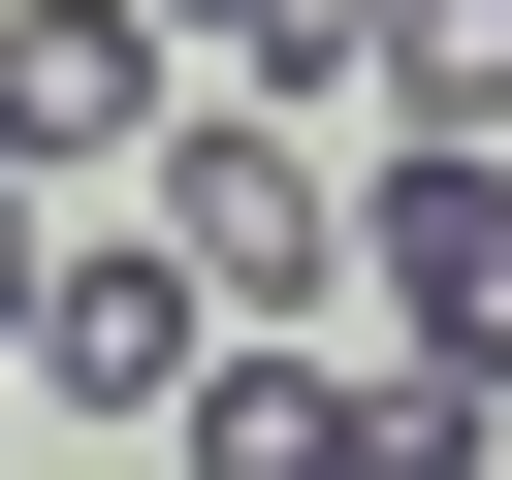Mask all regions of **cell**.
I'll use <instances>...</instances> for the list:
<instances>
[{
	"mask_svg": "<svg viewBox=\"0 0 512 480\" xmlns=\"http://www.w3.org/2000/svg\"><path fill=\"white\" fill-rule=\"evenodd\" d=\"M352 288H384L448 384H512V128H384V160H352Z\"/></svg>",
	"mask_w": 512,
	"mask_h": 480,
	"instance_id": "6da1fadb",
	"label": "cell"
},
{
	"mask_svg": "<svg viewBox=\"0 0 512 480\" xmlns=\"http://www.w3.org/2000/svg\"><path fill=\"white\" fill-rule=\"evenodd\" d=\"M160 224H192V288H224V320L352 288V160H320V96H224V128H160Z\"/></svg>",
	"mask_w": 512,
	"mask_h": 480,
	"instance_id": "7a4b0ae2",
	"label": "cell"
},
{
	"mask_svg": "<svg viewBox=\"0 0 512 480\" xmlns=\"http://www.w3.org/2000/svg\"><path fill=\"white\" fill-rule=\"evenodd\" d=\"M32 416H192V352H224V288H192V224H96V256H32Z\"/></svg>",
	"mask_w": 512,
	"mask_h": 480,
	"instance_id": "3957f363",
	"label": "cell"
},
{
	"mask_svg": "<svg viewBox=\"0 0 512 480\" xmlns=\"http://www.w3.org/2000/svg\"><path fill=\"white\" fill-rule=\"evenodd\" d=\"M0 160H160V0H32L0 32Z\"/></svg>",
	"mask_w": 512,
	"mask_h": 480,
	"instance_id": "277c9868",
	"label": "cell"
},
{
	"mask_svg": "<svg viewBox=\"0 0 512 480\" xmlns=\"http://www.w3.org/2000/svg\"><path fill=\"white\" fill-rule=\"evenodd\" d=\"M192 480H384V384H320L288 320H224L192 352Z\"/></svg>",
	"mask_w": 512,
	"mask_h": 480,
	"instance_id": "5b68a950",
	"label": "cell"
},
{
	"mask_svg": "<svg viewBox=\"0 0 512 480\" xmlns=\"http://www.w3.org/2000/svg\"><path fill=\"white\" fill-rule=\"evenodd\" d=\"M384 128H512V0H416L384 32Z\"/></svg>",
	"mask_w": 512,
	"mask_h": 480,
	"instance_id": "8992f818",
	"label": "cell"
},
{
	"mask_svg": "<svg viewBox=\"0 0 512 480\" xmlns=\"http://www.w3.org/2000/svg\"><path fill=\"white\" fill-rule=\"evenodd\" d=\"M32 192H64V160H0V320H32V256H64V224H32Z\"/></svg>",
	"mask_w": 512,
	"mask_h": 480,
	"instance_id": "52a82bcc",
	"label": "cell"
},
{
	"mask_svg": "<svg viewBox=\"0 0 512 480\" xmlns=\"http://www.w3.org/2000/svg\"><path fill=\"white\" fill-rule=\"evenodd\" d=\"M480 480H512V448H480Z\"/></svg>",
	"mask_w": 512,
	"mask_h": 480,
	"instance_id": "ba28073f",
	"label": "cell"
},
{
	"mask_svg": "<svg viewBox=\"0 0 512 480\" xmlns=\"http://www.w3.org/2000/svg\"><path fill=\"white\" fill-rule=\"evenodd\" d=\"M0 384H32V352H0Z\"/></svg>",
	"mask_w": 512,
	"mask_h": 480,
	"instance_id": "9c48e42d",
	"label": "cell"
}]
</instances>
